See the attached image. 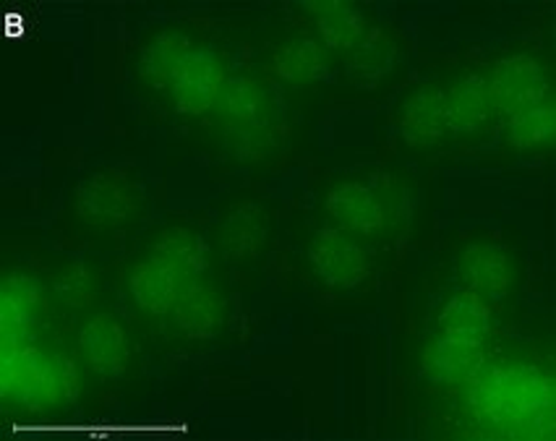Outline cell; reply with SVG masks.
I'll return each instance as SVG.
<instances>
[{
    "label": "cell",
    "mask_w": 556,
    "mask_h": 441,
    "mask_svg": "<svg viewBox=\"0 0 556 441\" xmlns=\"http://www.w3.org/2000/svg\"><path fill=\"white\" fill-rule=\"evenodd\" d=\"M79 387V371L68 355H48L31 342H3L0 389L3 400L27 411L61 405Z\"/></svg>",
    "instance_id": "obj_1"
},
{
    "label": "cell",
    "mask_w": 556,
    "mask_h": 441,
    "mask_svg": "<svg viewBox=\"0 0 556 441\" xmlns=\"http://www.w3.org/2000/svg\"><path fill=\"white\" fill-rule=\"evenodd\" d=\"M476 402L502 424L530 420L554 413V385L530 368H494L478 385Z\"/></svg>",
    "instance_id": "obj_2"
},
{
    "label": "cell",
    "mask_w": 556,
    "mask_h": 441,
    "mask_svg": "<svg viewBox=\"0 0 556 441\" xmlns=\"http://www.w3.org/2000/svg\"><path fill=\"white\" fill-rule=\"evenodd\" d=\"M141 197L134 180L118 173H97L76 188L74 210L81 225L97 232H115L126 228L139 212Z\"/></svg>",
    "instance_id": "obj_3"
},
{
    "label": "cell",
    "mask_w": 556,
    "mask_h": 441,
    "mask_svg": "<svg viewBox=\"0 0 556 441\" xmlns=\"http://www.w3.org/2000/svg\"><path fill=\"white\" fill-rule=\"evenodd\" d=\"M228 79L230 76L223 58L212 53V50L193 48L173 71L163 92L178 113L204 115L215 110L217 97Z\"/></svg>",
    "instance_id": "obj_4"
},
{
    "label": "cell",
    "mask_w": 556,
    "mask_h": 441,
    "mask_svg": "<svg viewBox=\"0 0 556 441\" xmlns=\"http://www.w3.org/2000/svg\"><path fill=\"white\" fill-rule=\"evenodd\" d=\"M308 262L321 282L338 290L361 288L371 277V254L353 236L338 228H321L308 243Z\"/></svg>",
    "instance_id": "obj_5"
},
{
    "label": "cell",
    "mask_w": 556,
    "mask_h": 441,
    "mask_svg": "<svg viewBox=\"0 0 556 441\" xmlns=\"http://www.w3.org/2000/svg\"><path fill=\"white\" fill-rule=\"evenodd\" d=\"M76 353H79L84 368L102 379H113L126 371L128 361H131V342H128V332L118 316L94 314L79 327Z\"/></svg>",
    "instance_id": "obj_6"
},
{
    "label": "cell",
    "mask_w": 556,
    "mask_h": 441,
    "mask_svg": "<svg viewBox=\"0 0 556 441\" xmlns=\"http://www.w3.org/2000/svg\"><path fill=\"white\" fill-rule=\"evenodd\" d=\"M494 113L515 115L548 94V79L541 63L530 55H513L496 63L486 79Z\"/></svg>",
    "instance_id": "obj_7"
},
{
    "label": "cell",
    "mask_w": 556,
    "mask_h": 441,
    "mask_svg": "<svg viewBox=\"0 0 556 441\" xmlns=\"http://www.w3.org/2000/svg\"><path fill=\"white\" fill-rule=\"evenodd\" d=\"M327 212L334 228L353 238H379L387 228V201L371 186L348 180L327 197Z\"/></svg>",
    "instance_id": "obj_8"
},
{
    "label": "cell",
    "mask_w": 556,
    "mask_h": 441,
    "mask_svg": "<svg viewBox=\"0 0 556 441\" xmlns=\"http://www.w3.org/2000/svg\"><path fill=\"white\" fill-rule=\"evenodd\" d=\"M48 308V290L27 272H9L0 290V327L3 342H29Z\"/></svg>",
    "instance_id": "obj_9"
},
{
    "label": "cell",
    "mask_w": 556,
    "mask_h": 441,
    "mask_svg": "<svg viewBox=\"0 0 556 441\" xmlns=\"http://www.w3.org/2000/svg\"><path fill=\"white\" fill-rule=\"evenodd\" d=\"M173 327L186 340H210L230 319V298L219 285H189L170 311Z\"/></svg>",
    "instance_id": "obj_10"
},
{
    "label": "cell",
    "mask_w": 556,
    "mask_h": 441,
    "mask_svg": "<svg viewBox=\"0 0 556 441\" xmlns=\"http://www.w3.org/2000/svg\"><path fill=\"white\" fill-rule=\"evenodd\" d=\"M460 280L481 298L507 295L520 277V264L507 249L496 243H476L460 256L457 264Z\"/></svg>",
    "instance_id": "obj_11"
},
{
    "label": "cell",
    "mask_w": 556,
    "mask_h": 441,
    "mask_svg": "<svg viewBox=\"0 0 556 441\" xmlns=\"http://www.w3.org/2000/svg\"><path fill=\"white\" fill-rule=\"evenodd\" d=\"M186 288H189V282L176 269H170L154 256L136 262L126 277V290L131 295L134 306L144 311L147 316L170 314Z\"/></svg>",
    "instance_id": "obj_12"
},
{
    "label": "cell",
    "mask_w": 556,
    "mask_h": 441,
    "mask_svg": "<svg viewBox=\"0 0 556 441\" xmlns=\"http://www.w3.org/2000/svg\"><path fill=\"white\" fill-rule=\"evenodd\" d=\"M271 74L290 87H308L332 74V58L314 37H293L271 53Z\"/></svg>",
    "instance_id": "obj_13"
},
{
    "label": "cell",
    "mask_w": 556,
    "mask_h": 441,
    "mask_svg": "<svg viewBox=\"0 0 556 441\" xmlns=\"http://www.w3.org/2000/svg\"><path fill=\"white\" fill-rule=\"evenodd\" d=\"M444 108H447L450 131L476 134L486 126L494 105L489 97V84L478 74H460L444 89Z\"/></svg>",
    "instance_id": "obj_14"
},
{
    "label": "cell",
    "mask_w": 556,
    "mask_h": 441,
    "mask_svg": "<svg viewBox=\"0 0 556 441\" xmlns=\"http://www.w3.org/2000/svg\"><path fill=\"white\" fill-rule=\"evenodd\" d=\"M400 128L413 144H434L450 131L442 84H424L405 100Z\"/></svg>",
    "instance_id": "obj_15"
},
{
    "label": "cell",
    "mask_w": 556,
    "mask_h": 441,
    "mask_svg": "<svg viewBox=\"0 0 556 441\" xmlns=\"http://www.w3.org/2000/svg\"><path fill=\"white\" fill-rule=\"evenodd\" d=\"M267 236L269 217L256 204H241L230 210L215 230L217 249L230 262H243V259L256 256L258 249L267 241Z\"/></svg>",
    "instance_id": "obj_16"
},
{
    "label": "cell",
    "mask_w": 556,
    "mask_h": 441,
    "mask_svg": "<svg viewBox=\"0 0 556 441\" xmlns=\"http://www.w3.org/2000/svg\"><path fill=\"white\" fill-rule=\"evenodd\" d=\"M303 9L312 16L319 42L327 50H351L366 35L364 11L348 0H321L306 3Z\"/></svg>",
    "instance_id": "obj_17"
},
{
    "label": "cell",
    "mask_w": 556,
    "mask_h": 441,
    "mask_svg": "<svg viewBox=\"0 0 556 441\" xmlns=\"http://www.w3.org/2000/svg\"><path fill=\"white\" fill-rule=\"evenodd\" d=\"M489 306L486 298H481L473 290H460L447 301V306L439 314V335L455 337V340L478 342L489 335Z\"/></svg>",
    "instance_id": "obj_18"
},
{
    "label": "cell",
    "mask_w": 556,
    "mask_h": 441,
    "mask_svg": "<svg viewBox=\"0 0 556 441\" xmlns=\"http://www.w3.org/2000/svg\"><path fill=\"white\" fill-rule=\"evenodd\" d=\"M197 48L189 35L184 32H157L144 42L139 53V74L141 79L152 87L165 89L170 81L173 71L184 61L189 50Z\"/></svg>",
    "instance_id": "obj_19"
},
{
    "label": "cell",
    "mask_w": 556,
    "mask_h": 441,
    "mask_svg": "<svg viewBox=\"0 0 556 441\" xmlns=\"http://www.w3.org/2000/svg\"><path fill=\"white\" fill-rule=\"evenodd\" d=\"M483 350L478 342L439 335L426 353V371L439 381H465L481 371Z\"/></svg>",
    "instance_id": "obj_20"
},
{
    "label": "cell",
    "mask_w": 556,
    "mask_h": 441,
    "mask_svg": "<svg viewBox=\"0 0 556 441\" xmlns=\"http://www.w3.org/2000/svg\"><path fill=\"white\" fill-rule=\"evenodd\" d=\"M264 108H267V97H264L262 84H256L254 79H245V76H230V79L225 81L212 113L232 128H245L258 126Z\"/></svg>",
    "instance_id": "obj_21"
},
{
    "label": "cell",
    "mask_w": 556,
    "mask_h": 441,
    "mask_svg": "<svg viewBox=\"0 0 556 441\" xmlns=\"http://www.w3.org/2000/svg\"><path fill=\"white\" fill-rule=\"evenodd\" d=\"M150 256L160 259V262L167 264V267L176 269L186 282H191L193 277L204 275L212 262L210 245L189 230H167L165 236L154 243Z\"/></svg>",
    "instance_id": "obj_22"
},
{
    "label": "cell",
    "mask_w": 556,
    "mask_h": 441,
    "mask_svg": "<svg viewBox=\"0 0 556 441\" xmlns=\"http://www.w3.org/2000/svg\"><path fill=\"white\" fill-rule=\"evenodd\" d=\"M507 139L515 149L530 152V149L552 147L556 139V105L554 97L546 94L520 113L507 118Z\"/></svg>",
    "instance_id": "obj_23"
},
{
    "label": "cell",
    "mask_w": 556,
    "mask_h": 441,
    "mask_svg": "<svg viewBox=\"0 0 556 441\" xmlns=\"http://www.w3.org/2000/svg\"><path fill=\"white\" fill-rule=\"evenodd\" d=\"M394 58H397V50L390 37L379 35V32L364 35L348 55V76L361 87H371L394 66Z\"/></svg>",
    "instance_id": "obj_24"
},
{
    "label": "cell",
    "mask_w": 556,
    "mask_h": 441,
    "mask_svg": "<svg viewBox=\"0 0 556 441\" xmlns=\"http://www.w3.org/2000/svg\"><path fill=\"white\" fill-rule=\"evenodd\" d=\"M50 293L66 308H87L94 301L97 285L92 272L81 264H66L50 282Z\"/></svg>",
    "instance_id": "obj_25"
}]
</instances>
